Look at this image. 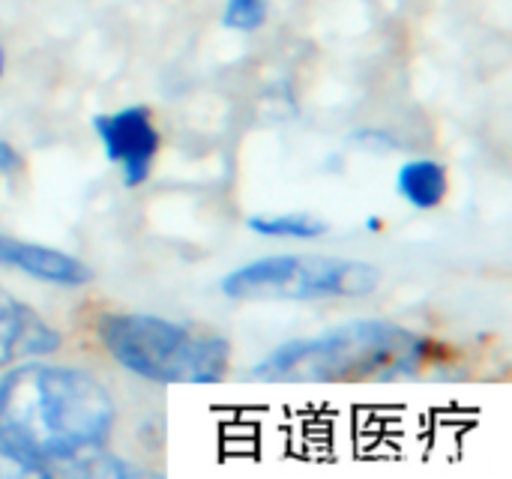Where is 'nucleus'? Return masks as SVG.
I'll return each instance as SVG.
<instances>
[{"label": "nucleus", "instance_id": "f257e3e1", "mask_svg": "<svg viewBox=\"0 0 512 479\" xmlns=\"http://www.w3.org/2000/svg\"><path fill=\"white\" fill-rule=\"evenodd\" d=\"M105 384L75 366L18 363L0 378V456L27 474L57 477L105 447L114 426Z\"/></svg>", "mask_w": 512, "mask_h": 479}, {"label": "nucleus", "instance_id": "39448f33", "mask_svg": "<svg viewBox=\"0 0 512 479\" xmlns=\"http://www.w3.org/2000/svg\"><path fill=\"white\" fill-rule=\"evenodd\" d=\"M93 132L105 159L120 171L126 189H138L150 180L162 135L147 105H123L117 111L96 114Z\"/></svg>", "mask_w": 512, "mask_h": 479}, {"label": "nucleus", "instance_id": "9d476101", "mask_svg": "<svg viewBox=\"0 0 512 479\" xmlns=\"http://www.w3.org/2000/svg\"><path fill=\"white\" fill-rule=\"evenodd\" d=\"M270 0H225L222 6V27L237 33H255L267 24Z\"/></svg>", "mask_w": 512, "mask_h": 479}, {"label": "nucleus", "instance_id": "20e7f679", "mask_svg": "<svg viewBox=\"0 0 512 479\" xmlns=\"http://www.w3.org/2000/svg\"><path fill=\"white\" fill-rule=\"evenodd\" d=\"M381 282V273L369 261L336 255H261L231 270L219 291L228 300H357L369 297Z\"/></svg>", "mask_w": 512, "mask_h": 479}, {"label": "nucleus", "instance_id": "f03ea898", "mask_svg": "<svg viewBox=\"0 0 512 479\" xmlns=\"http://www.w3.org/2000/svg\"><path fill=\"white\" fill-rule=\"evenodd\" d=\"M435 345L423 333L369 318L294 339L252 366L261 384H393L420 375Z\"/></svg>", "mask_w": 512, "mask_h": 479}, {"label": "nucleus", "instance_id": "f8f14e48", "mask_svg": "<svg viewBox=\"0 0 512 479\" xmlns=\"http://www.w3.org/2000/svg\"><path fill=\"white\" fill-rule=\"evenodd\" d=\"M3 69H6V51H3V45H0V75H3Z\"/></svg>", "mask_w": 512, "mask_h": 479}, {"label": "nucleus", "instance_id": "423d86ee", "mask_svg": "<svg viewBox=\"0 0 512 479\" xmlns=\"http://www.w3.org/2000/svg\"><path fill=\"white\" fill-rule=\"evenodd\" d=\"M63 345L57 327H51L30 303L18 300L0 285V372L48 357Z\"/></svg>", "mask_w": 512, "mask_h": 479}, {"label": "nucleus", "instance_id": "9b49d317", "mask_svg": "<svg viewBox=\"0 0 512 479\" xmlns=\"http://www.w3.org/2000/svg\"><path fill=\"white\" fill-rule=\"evenodd\" d=\"M21 165H24L21 153H18L9 141H0V180H3V177L18 174V171H21Z\"/></svg>", "mask_w": 512, "mask_h": 479}, {"label": "nucleus", "instance_id": "1a4fd4ad", "mask_svg": "<svg viewBox=\"0 0 512 479\" xmlns=\"http://www.w3.org/2000/svg\"><path fill=\"white\" fill-rule=\"evenodd\" d=\"M246 228L264 240H318L327 234V222L315 213L288 210V213H255L246 219Z\"/></svg>", "mask_w": 512, "mask_h": 479}, {"label": "nucleus", "instance_id": "7ed1b4c3", "mask_svg": "<svg viewBox=\"0 0 512 479\" xmlns=\"http://www.w3.org/2000/svg\"><path fill=\"white\" fill-rule=\"evenodd\" d=\"M96 336L120 369L162 387H216L231 366L225 336L150 312H105Z\"/></svg>", "mask_w": 512, "mask_h": 479}, {"label": "nucleus", "instance_id": "ddd939ff", "mask_svg": "<svg viewBox=\"0 0 512 479\" xmlns=\"http://www.w3.org/2000/svg\"><path fill=\"white\" fill-rule=\"evenodd\" d=\"M366 228H372V231H378V228H381V222H378V219H369V222H366Z\"/></svg>", "mask_w": 512, "mask_h": 479}, {"label": "nucleus", "instance_id": "0eeeda50", "mask_svg": "<svg viewBox=\"0 0 512 479\" xmlns=\"http://www.w3.org/2000/svg\"><path fill=\"white\" fill-rule=\"evenodd\" d=\"M0 267L30 276L45 285L66 288V291L81 288L93 279L90 267L81 258H75L63 249H54V246H42V243H30V240L3 234V231H0Z\"/></svg>", "mask_w": 512, "mask_h": 479}, {"label": "nucleus", "instance_id": "6e6552de", "mask_svg": "<svg viewBox=\"0 0 512 479\" xmlns=\"http://www.w3.org/2000/svg\"><path fill=\"white\" fill-rule=\"evenodd\" d=\"M450 189V177L444 162L432 156H417L399 165L396 171V192L414 210H435L444 204Z\"/></svg>", "mask_w": 512, "mask_h": 479}]
</instances>
